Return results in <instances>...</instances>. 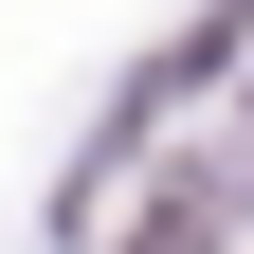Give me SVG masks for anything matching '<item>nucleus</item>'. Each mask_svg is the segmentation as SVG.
Segmentation results:
<instances>
[{
  "mask_svg": "<svg viewBox=\"0 0 254 254\" xmlns=\"http://www.w3.org/2000/svg\"><path fill=\"white\" fill-rule=\"evenodd\" d=\"M127 254H218V164H164V182H145Z\"/></svg>",
  "mask_w": 254,
  "mask_h": 254,
  "instance_id": "f257e3e1",
  "label": "nucleus"
}]
</instances>
